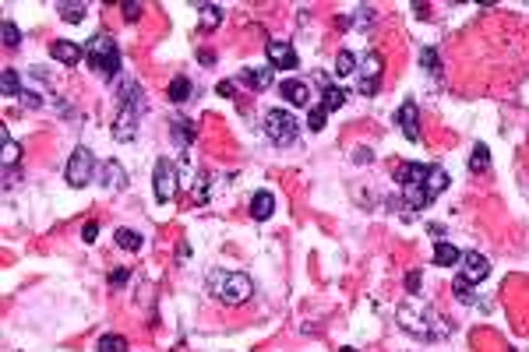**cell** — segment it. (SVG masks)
Segmentation results:
<instances>
[{"mask_svg":"<svg viewBox=\"0 0 529 352\" xmlns=\"http://www.w3.org/2000/svg\"><path fill=\"white\" fill-rule=\"evenodd\" d=\"M399 183H402V201L406 208H427L445 187H448V173L441 166H402L399 169Z\"/></svg>","mask_w":529,"mask_h":352,"instance_id":"obj_1","label":"cell"},{"mask_svg":"<svg viewBox=\"0 0 529 352\" xmlns=\"http://www.w3.org/2000/svg\"><path fill=\"white\" fill-rule=\"evenodd\" d=\"M208 292L226 306H240L254 296V282L243 271H212L208 275Z\"/></svg>","mask_w":529,"mask_h":352,"instance_id":"obj_2","label":"cell"},{"mask_svg":"<svg viewBox=\"0 0 529 352\" xmlns=\"http://www.w3.org/2000/svg\"><path fill=\"white\" fill-rule=\"evenodd\" d=\"M399 324L416 334V338H445L448 334V320H441L431 306H416V303H402L399 306Z\"/></svg>","mask_w":529,"mask_h":352,"instance_id":"obj_3","label":"cell"},{"mask_svg":"<svg viewBox=\"0 0 529 352\" xmlns=\"http://www.w3.org/2000/svg\"><path fill=\"white\" fill-rule=\"evenodd\" d=\"M141 110H145L141 89H138L134 82H127L124 92H120V113H117V120H113V138H117V141H131V138L138 134Z\"/></svg>","mask_w":529,"mask_h":352,"instance_id":"obj_4","label":"cell"},{"mask_svg":"<svg viewBox=\"0 0 529 352\" xmlns=\"http://www.w3.org/2000/svg\"><path fill=\"white\" fill-rule=\"evenodd\" d=\"M85 60H89L92 71H99L103 78H117V71H120V50H117L113 36H106V32L92 36L89 46H85Z\"/></svg>","mask_w":529,"mask_h":352,"instance_id":"obj_5","label":"cell"},{"mask_svg":"<svg viewBox=\"0 0 529 352\" xmlns=\"http://www.w3.org/2000/svg\"><path fill=\"white\" fill-rule=\"evenodd\" d=\"M300 134V124L293 113L286 110H269L264 113V138H269L272 145H293Z\"/></svg>","mask_w":529,"mask_h":352,"instance_id":"obj_6","label":"cell"},{"mask_svg":"<svg viewBox=\"0 0 529 352\" xmlns=\"http://www.w3.org/2000/svg\"><path fill=\"white\" fill-rule=\"evenodd\" d=\"M92 169H96V159H92V152L89 148H75L71 152V159H68V183L71 187H89V180H92Z\"/></svg>","mask_w":529,"mask_h":352,"instance_id":"obj_7","label":"cell"},{"mask_svg":"<svg viewBox=\"0 0 529 352\" xmlns=\"http://www.w3.org/2000/svg\"><path fill=\"white\" fill-rule=\"evenodd\" d=\"M152 183H155V197H159L162 204H170V201H173V194H177V169H173V162H170V159H159V162H155Z\"/></svg>","mask_w":529,"mask_h":352,"instance_id":"obj_8","label":"cell"},{"mask_svg":"<svg viewBox=\"0 0 529 352\" xmlns=\"http://www.w3.org/2000/svg\"><path fill=\"white\" fill-rule=\"evenodd\" d=\"M381 85V57L378 53H367L360 60V96H374Z\"/></svg>","mask_w":529,"mask_h":352,"instance_id":"obj_9","label":"cell"},{"mask_svg":"<svg viewBox=\"0 0 529 352\" xmlns=\"http://www.w3.org/2000/svg\"><path fill=\"white\" fill-rule=\"evenodd\" d=\"M264 53H269V60H272L276 71H297V53H293L290 43L269 39V43H264Z\"/></svg>","mask_w":529,"mask_h":352,"instance_id":"obj_10","label":"cell"},{"mask_svg":"<svg viewBox=\"0 0 529 352\" xmlns=\"http://www.w3.org/2000/svg\"><path fill=\"white\" fill-rule=\"evenodd\" d=\"M279 96L290 103V106H311V85L307 82H300V78H290V82H283L279 85Z\"/></svg>","mask_w":529,"mask_h":352,"instance_id":"obj_11","label":"cell"},{"mask_svg":"<svg viewBox=\"0 0 529 352\" xmlns=\"http://www.w3.org/2000/svg\"><path fill=\"white\" fill-rule=\"evenodd\" d=\"M487 275H490V264H487L483 254H473V250L462 254V278H469V282L476 285V282H483Z\"/></svg>","mask_w":529,"mask_h":352,"instance_id":"obj_12","label":"cell"},{"mask_svg":"<svg viewBox=\"0 0 529 352\" xmlns=\"http://www.w3.org/2000/svg\"><path fill=\"white\" fill-rule=\"evenodd\" d=\"M399 127H402L406 141H420V117H416V103H402V106H399Z\"/></svg>","mask_w":529,"mask_h":352,"instance_id":"obj_13","label":"cell"},{"mask_svg":"<svg viewBox=\"0 0 529 352\" xmlns=\"http://www.w3.org/2000/svg\"><path fill=\"white\" fill-rule=\"evenodd\" d=\"M50 53H53L60 64H78V60H85V46H78V43H71V39H57V43L50 46Z\"/></svg>","mask_w":529,"mask_h":352,"instance_id":"obj_14","label":"cell"},{"mask_svg":"<svg viewBox=\"0 0 529 352\" xmlns=\"http://www.w3.org/2000/svg\"><path fill=\"white\" fill-rule=\"evenodd\" d=\"M272 211H276V194H269V190H257V194L250 197V215H254L257 222L272 219Z\"/></svg>","mask_w":529,"mask_h":352,"instance_id":"obj_15","label":"cell"},{"mask_svg":"<svg viewBox=\"0 0 529 352\" xmlns=\"http://www.w3.org/2000/svg\"><path fill=\"white\" fill-rule=\"evenodd\" d=\"M240 82L261 92V89H269V85L276 82V71H272V67H247V71L240 74Z\"/></svg>","mask_w":529,"mask_h":352,"instance_id":"obj_16","label":"cell"},{"mask_svg":"<svg viewBox=\"0 0 529 352\" xmlns=\"http://www.w3.org/2000/svg\"><path fill=\"white\" fill-rule=\"evenodd\" d=\"M103 187H110V190H124L127 187V169L120 166V162H106L103 166Z\"/></svg>","mask_w":529,"mask_h":352,"instance_id":"obj_17","label":"cell"},{"mask_svg":"<svg viewBox=\"0 0 529 352\" xmlns=\"http://www.w3.org/2000/svg\"><path fill=\"white\" fill-rule=\"evenodd\" d=\"M459 261H462V254H459L452 243L438 240V247H434V264H438V268H452V264H459Z\"/></svg>","mask_w":529,"mask_h":352,"instance_id":"obj_18","label":"cell"},{"mask_svg":"<svg viewBox=\"0 0 529 352\" xmlns=\"http://www.w3.org/2000/svg\"><path fill=\"white\" fill-rule=\"evenodd\" d=\"M0 92H4L8 99L22 96V82H18V71H15V67H4V71H0Z\"/></svg>","mask_w":529,"mask_h":352,"instance_id":"obj_19","label":"cell"},{"mask_svg":"<svg viewBox=\"0 0 529 352\" xmlns=\"http://www.w3.org/2000/svg\"><path fill=\"white\" fill-rule=\"evenodd\" d=\"M166 96H170L173 103H187V99H191V78H173L170 89H166Z\"/></svg>","mask_w":529,"mask_h":352,"instance_id":"obj_20","label":"cell"},{"mask_svg":"<svg viewBox=\"0 0 529 352\" xmlns=\"http://www.w3.org/2000/svg\"><path fill=\"white\" fill-rule=\"evenodd\" d=\"M194 134H198V131H194L191 120H173V141H177V145H191Z\"/></svg>","mask_w":529,"mask_h":352,"instance_id":"obj_21","label":"cell"},{"mask_svg":"<svg viewBox=\"0 0 529 352\" xmlns=\"http://www.w3.org/2000/svg\"><path fill=\"white\" fill-rule=\"evenodd\" d=\"M487 166H490L487 145H473V155H469V173H487Z\"/></svg>","mask_w":529,"mask_h":352,"instance_id":"obj_22","label":"cell"},{"mask_svg":"<svg viewBox=\"0 0 529 352\" xmlns=\"http://www.w3.org/2000/svg\"><path fill=\"white\" fill-rule=\"evenodd\" d=\"M343 103H346V92L329 85V89H325V96H321V110H325V113H332V110H339Z\"/></svg>","mask_w":529,"mask_h":352,"instance_id":"obj_23","label":"cell"},{"mask_svg":"<svg viewBox=\"0 0 529 352\" xmlns=\"http://www.w3.org/2000/svg\"><path fill=\"white\" fill-rule=\"evenodd\" d=\"M0 141H4V166L11 169V166L18 162V155H22V148H18V141H15V138H11L8 131H4V134H0Z\"/></svg>","mask_w":529,"mask_h":352,"instance_id":"obj_24","label":"cell"},{"mask_svg":"<svg viewBox=\"0 0 529 352\" xmlns=\"http://www.w3.org/2000/svg\"><path fill=\"white\" fill-rule=\"evenodd\" d=\"M57 11H60V18L71 22V25H78V22L85 18V4H68V0H64V4H57Z\"/></svg>","mask_w":529,"mask_h":352,"instance_id":"obj_25","label":"cell"},{"mask_svg":"<svg viewBox=\"0 0 529 352\" xmlns=\"http://www.w3.org/2000/svg\"><path fill=\"white\" fill-rule=\"evenodd\" d=\"M219 22H222V8H215V4H205V8H201V29H205V32H212Z\"/></svg>","mask_w":529,"mask_h":352,"instance_id":"obj_26","label":"cell"},{"mask_svg":"<svg viewBox=\"0 0 529 352\" xmlns=\"http://www.w3.org/2000/svg\"><path fill=\"white\" fill-rule=\"evenodd\" d=\"M117 247L120 250H141V236L134 229H117Z\"/></svg>","mask_w":529,"mask_h":352,"instance_id":"obj_27","label":"cell"},{"mask_svg":"<svg viewBox=\"0 0 529 352\" xmlns=\"http://www.w3.org/2000/svg\"><path fill=\"white\" fill-rule=\"evenodd\" d=\"M353 71H357V57H353L350 50H343V53L336 57V74L346 78V74H353Z\"/></svg>","mask_w":529,"mask_h":352,"instance_id":"obj_28","label":"cell"},{"mask_svg":"<svg viewBox=\"0 0 529 352\" xmlns=\"http://www.w3.org/2000/svg\"><path fill=\"white\" fill-rule=\"evenodd\" d=\"M0 36H4V46H8V50H15V46L22 43L18 25H15V22H8V18H4V25H0Z\"/></svg>","mask_w":529,"mask_h":352,"instance_id":"obj_29","label":"cell"},{"mask_svg":"<svg viewBox=\"0 0 529 352\" xmlns=\"http://www.w3.org/2000/svg\"><path fill=\"white\" fill-rule=\"evenodd\" d=\"M99 352H127V341L120 334H103L99 338Z\"/></svg>","mask_w":529,"mask_h":352,"instance_id":"obj_30","label":"cell"},{"mask_svg":"<svg viewBox=\"0 0 529 352\" xmlns=\"http://www.w3.org/2000/svg\"><path fill=\"white\" fill-rule=\"evenodd\" d=\"M371 22V8H360V11H353V15H346L343 18V29H353V25H367Z\"/></svg>","mask_w":529,"mask_h":352,"instance_id":"obj_31","label":"cell"},{"mask_svg":"<svg viewBox=\"0 0 529 352\" xmlns=\"http://www.w3.org/2000/svg\"><path fill=\"white\" fill-rule=\"evenodd\" d=\"M325 120H329V113H325L321 106H311V113H307V127H311V131H325Z\"/></svg>","mask_w":529,"mask_h":352,"instance_id":"obj_32","label":"cell"},{"mask_svg":"<svg viewBox=\"0 0 529 352\" xmlns=\"http://www.w3.org/2000/svg\"><path fill=\"white\" fill-rule=\"evenodd\" d=\"M452 292H455V296H459V299H473V282H469V278H462V275H459V278H455V282H452Z\"/></svg>","mask_w":529,"mask_h":352,"instance_id":"obj_33","label":"cell"},{"mask_svg":"<svg viewBox=\"0 0 529 352\" xmlns=\"http://www.w3.org/2000/svg\"><path fill=\"white\" fill-rule=\"evenodd\" d=\"M420 64H423L431 74H441V64H438V53H434V50H420Z\"/></svg>","mask_w":529,"mask_h":352,"instance_id":"obj_34","label":"cell"},{"mask_svg":"<svg viewBox=\"0 0 529 352\" xmlns=\"http://www.w3.org/2000/svg\"><path fill=\"white\" fill-rule=\"evenodd\" d=\"M82 236H85V243H96V236H99V226H96V222H85Z\"/></svg>","mask_w":529,"mask_h":352,"instance_id":"obj_35","label":"cell"},{"mask_svg":"<svg viewBox=\"0 0 529 352\" xmlns=\"http://www.w3.org/2000/svg\"><path fill=\"white\" fill-rule=\"evenodd\" d=\"M406 292H420V271H409V275H406Z\"/></svg>","mask_w":529,"mask_h":352,"instance_id":"obj_36","label":"cell"},{"mask_svg":"<svg viewBox=\"0 0 529 352\" xmlns=\"http://www.w3.org/2000/svg\"><path fill=\"white\" fill-rule=\"evenodd\" d=\"M138 15H141V4H124V18L127 22H134Z\"/></svg>","mask_w":529,"mask_h":352,"instance_id":"obj_37","label":"cell"},{"mask_svg":"<svg viewBox=\"0 0 529 352\" xmlns=\"http://www.w3.org/2000/svg\"><path fill=\"white\" fill-rule=\"evenodd\" d=\"M353 162H371V148H357V152H353Z\"/></svg>","mask_w":529,"mask_h":352,"instance_id":"obj_38","label":"cell"},{"mask_svg":"<svg viewBox=\"0 0 529 352\" xmlns=\"http://www.w3.org/2000/svg\"><path fill=\"white\" fill-rule=\"evenodd\" d=\"M127 275H131L127 268H117V271H113V285H124V282H127Z\"/></svg>","mask_w":529,"mask_h":352,"instance_id":"obj_39","label":"cell"},{"mask_svg":"<svg viewBox=\"0 0 529 352\" xmlns=\"http://www.w3.org/2000/svg\"><path fill=\"white\" fill-rule=\"evenodd\" d=\"M219 96L229 99V96H233V82H219Z\"/></svg>","mask_w":529,"mask_h":352,"instance_id":"obj_40","label":"cell"},{"mask_svg":"<svg viewBox=\"0 0 529 352\" xmlns=\"http://www.w3.org/2000/svg\"><path fill=\"white\" fill-rule=\"evenodd\" d=\"M413 15H416V18H427V4H413Z\"/></svg>","mask_w":529,"mask_h":352,"instance_id":"obj_41","label":"cell"},{"mask_svg":"<svg viewBox=\"0 0 529 352\" xmlns=\"http://www.w3.org/2000/svg\"><path fill=\"white\" fill-rule=\"evenodd\" d=\"M339 352H357V348H350V345H343V348H339Z\"/></svg>","mask_w":529,"mask_h":352,"instance_id":"obj_42","label":"cell"}]
</instances>
